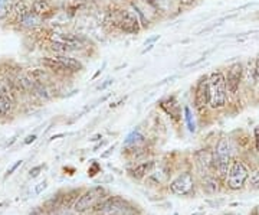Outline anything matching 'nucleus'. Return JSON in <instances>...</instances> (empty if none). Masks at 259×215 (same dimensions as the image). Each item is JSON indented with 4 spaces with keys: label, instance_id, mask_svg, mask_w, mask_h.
Listing matches in <instances>:
<instances>
[{
    "label": "nucleus",
    "instance_id": "aec40b11",
    "mask_svg": "<svg viewBox=\"0 0 259 215\" xmlns=\"http://www.w3.org/2000/svg\"><path fill=\"white\" fill-rule=\"evenodd\" d=\"M15 2L12 0H0V19L6 18L12 13V6Z\"/></svg>",
    "mask_w": 259,
    "mask_h": 215
},
{
    "label": "nucleus",
    "instance_id": "20e7f679",
    "mask_svg": "<svg viewBox=\"0 0 259 215\" xmlns=\"http://www.w3.org/2000/svg\"><path fill=\"white\" fill-rule=\"evenodd\" d=\"M105 198H107V189L104 187L98 185V187L90 188L87 192H83L82 195L78 198V201L75 202L74 209L76 212L82 214L85 211L95 208V205H98Z\"/></svg>",
    "mask_w": 259,
    "mask_h": 215
},
{
    "label": "nucleus",
    "instance_id": "dca6fc26",
    "mask_svg": "<svg viewBox=\"0 0 259 215\" xmlns=\"http://www.w3.org/2000/svg\"><path fill=\"white\" fill-rule=\"evenodd\" d=\"M246 80L252 84L259 83V58L249 62V65L246 68Z\"/></svg>",
    "mask_w": 259,
    "mask_h": 215
},
{
    "label": "nucleus",
    "instance_id": "1a4fd4ad",
    "mask_svg": "<svg viewBox=\"0 0 259 215\" xmlns=\"http://www.w3.org/2000/svg\"><path fill=\"white\" fill-rule=\"evenodd\" d=\"M51 42H55V44H61L65 47L71 48V49H78V48L83 47L82 38L74 35V33H66V32H54L51 37Z\"/></svg>",
    "mask_w": 259,
    "mask_h": 215
},
{
    "label": "nucleus",
    "instance_id": "6ab92c4d",
    "mask_svg": "<svg viewBox=\"0 0 259 215\" xmlns=\"http://www.w3.org/2000/svg\"><path fill=\"white\" fill-rule=\"evenodd\" d=\"M13 107V100L6 95H0V117L8 116Z\"/></svg>",
    "mask_w": 259,
    "mask_h": 215
},
{
    "label": "nucleus",
    "instance_id": "0eeeda50",
    "mask_svg": "<svg viewBox=\"0 0 259 215\" xmlns=\"http://www.w3.org/2000/svg\"><path fill=\"white\" fill-rule=\"evenodd\" d=\"M170 191L179 195V197H187L192 195L194 192V179L193 175L190 172H185L182 175H179L176 179H173L170 182Z\"/></svg>",
    "mask_w": 259,
    "mask_h": 215
},
{
    "label": "nucleus",
    "instance_id": "7ed1b4c3",
    "mask_svg": "<svg viewBox=\"0 0 259 215\" xmlns=\"http://www.w3.org/2000/svg\"><path fill=\"white\" fill-rule=\"evenodd\" d=\"M107 22L120 28L125 33H137L140 30L139 19L136 18L128 10H118V12H108L107 13Z\"/></svg>",
    "mask_w": 259,
    "mask_h": 215
},
{
    "label": "nucleus",
    "instance_id": "4468645a",
    "mask_svg": "<svg viewBox=\"0 0 259 215\" xmlns=\"http://www.w3.org/2000/svg\"><path fill=\"white\" fill-rule=\"evenodd\" d=\"M52 10V3L51 0H33L32 3V12H35L39 16H45Z\"/></svg>",
    "mask_w": 259,
    "mask_h": 215
},
{
    "label": "nucleus",
    "instance_id": "ddd939ff",
    "mask_svg": "<svg viewBox=\"0 0 259 215\" xmlns=\"http://www.w3.org/2000/svg\"><path fill=\"white\" fill-rule=\"evenodd\" d=\"M78 197H81V191L79 189H72V191H68L65 192L64 197H58V204L62 208H69V206H74L75 202L78 201Z\"/></svg>",
    "mask_w": 259,
    "mask_h": 215
},
{
    "label": "nucleus",
    "instance_id": "a878e982",
    "mask_svg": "<svg viewBox=\"0 0 259 215\" xmlns=\"http://www.w3.org/2000/svg\"><path fill=\"white\" fill-rule=\"evenodd\" d=\"M20 165H22V160H18V162H16V163H15V165H13V166H12L9 170H8V175H12V173H13V172H15V170H16V169H18Z\"/></svg>",
    "mask_w": 259,
    "mask_h": 215
},
{
    "label": "nucleus",
    "instance_id": "f3484780",
    "mask_svg": "<svg viewBox=\"0 0 259 215\" xmlns=\"http://www.w3.org/2000/svg\"><path fill=\"white\" fill-rule=\"evenodd\" d=\"M40 22H42V16H39V15H36L35 12H29L28 15L25 16V18L22 19L19 23L22 25V26H25V28H36V26H39L40 25Z\"/></svg>",
    "mask_w": 259,
    "mask_h": 215
},
{
    "label": "nucleus",
    "instance_id": "412c9836",
    "mask_svg": "<svg viewBox=\"0 0 259 215\" xmlns=\"http://www.w3.org/2000/svg\"><path fill=\"white\" fill-rule=\"evenodd\" d=\"M144 141V137L140 134L139 131H134L133 134H130L128 137H127V145H134V146H137V145H140V143H143Z\"/></svg>",
    "mask_w": 259,
    "mask_h": 215
},
{
    "label": "nucleus",
    "instance_id": "4be33fe9",
    "mask_svg": "<svg viewBox=\"0 0 259 215\" xmlns=\"http://www.w3.org/2000/svg\"><path fill=\"white\" fill-rule=\"evenodd\" d=\"M185 114L186 122H187V126H189V130L194 131V123L192 120V114H190V109L189 107H185Z\"/></svg>",
    "mask_w": 259,
    "mask_h": 215
},
{
    "label": "nucleus",
    "instance_id": "393cba45",
    "mask_svg": "<svg viewBox=\"0 0 259 215\" xmlns=\"http://www.w3.org/2000/svg\"><path fill=\"white\" fill-rule=\"evenodd\" d=\"M40 170H42V165H39V166H35V168L30 169V178H36Z\"/></svg>",
    "mask_w": 259,
    "mask_h": 215
},
{
    "label": "nucleus",
    "instance_id": "6e6552de",
    "mask_svg": "<svg viewBox=\"0 0 259 215\" xmlns=\"http://www.w3.org/2000/svg\"><path fill=\"white\" fill-rule=\"evenodd\" d=\"M209 104V80L206 77H202L197 83L196 93H194V107L197 112H203L206 105Z\"/></svg>",
    "mask_w": 259,
    "mask_h": 215
},
{
    "label": "nucleus",
    "instance_id": "f03ea898",
    "mask_svg": "<svg viewBox=\"0 0 259 215\" xmlns=\"http://www.w3.org/2000/svg\"><path fill=\"white\" fill-rule=\"evenodd\" d=\"M97 212H105L108 215H134L136 209L130 202L120 197H110L102 199L98 205H95Z\"/></svg>",
    "mask_w": 259,
    "mask_h": 215
},
{
    "label": "nucleus",
    "instance_id": "9b49d317",
    "mask_svg": "<svg viewBox=\"0 0 259 215\" xmlns=\"http://www.w3.org/2000/svg\"><path fill=\"white\" fill-rule=\"evenodd\" d=\"M196 163L197 168L202 172V175L209 173L210 169L214 168V159H213V153L209 150H199L196 153Z\"/></svg>",
    "mask_w": 259,
    "mask_h": 215
},
{
    "label": "nucleus",
    "instance_id": "c85d7f7f",
    "mask_svg": "<svg viewBox=\"0 0 259 215\" xmlns=\"http://www.w3.org/2000/svg\"><path fill=\"white\" fill-rule=\"evenodd\" d=\"M36 140V134H30L26 137V140H25V145H29V143H33V141Z\"/></svg>",
    "mask_w": 259,
    "mask_h": 215
},
{
    "label": "nucleus",
    "instance_id": "423d86ee",
    "mask_svg": "<svg viewBox=\"0 0 259 215\" xmlns=\"http://www.w3.org/2000/svg\"><path fill=\"white\" fill-rule=\"evenodd\" d=\"M249 178V170L241 160H233L226 175V184L231 189H241Z\"/></svg>",
    "mask_w": 259,
    "mask_h": 215
},
{
    "label": "nucleus",
    "instance_id": "39448f33",
    "mask_svg": "<svg viewBox=\"0 0 259 215\" xmlns=\"http://www.w3.org/2000/svg\"><path fill=\"white\" fill-rule=\"evenodd\" d=\"M213 159H214V169H218V172L222 176H226L232 163V148L226 137L219 139L213 152Z\"/></svg>",
    "mask_w": 259,
    "mask_h": 215
},
{
    "label": "nucleus",
    "instance_id": "5701e85b",
    "mask_svg": "<svg viewBox=\"0 0 259 215\" xmlns=\"http://www.w3.org/2000/svg\"><path fill=\"white\" fill-rule=\"evenodd\" d=\"M250 187L253 188V189H256V191H259V169L250 176Z\"/></svg>",
    "mask_w": 259,
    "mask_h": 215
},
{
    "label": "nucleus",
    "instance_id": "7c9ffc66",
    "mask_svg": "<svg viewBox=\"0 0 259 215\" xmlns=\"http://www.w3.org/2000/svg\"><path fill=\"white\" fill-rule=\"evenodd\" d=\"M29 215H42V212H40L39 209H35L33 212H30V214H29Z\"/></svg>",
    "mask_w": 259,
    "mask_h": 215
},
{
    "label": "nucleus",
    "instance_id": "bb28decb",
    "mask_svg": "<svg viewBox=\"0 0 259 215\" xmlns=\"http://www.w3.org/2000/svg\"><path fill=\"white\" fill-rule=\"evenodd\" d=\"M47 187H48L47 181L40 182V184H39V187L36 188V194H40V192H42V191H44V189H45V188H47Z\"/></svg>",
    "mask_w": 259,
    "mask_h": 215
},
{
    "label": "nucleus",
    "instance_id": "2f4dec72",
    "mask_svg": "<svg viewBox=\"0 0 259 215\" xmlns=\"http://www.w3.org/2000/svg\"><path fill=\"white\" fill-rule=\"evenodd\" d=\"M225 215H235V214H225Z\"/></svg>",
    "mask_w": 259,
    "mask_h": 215
},
{
    "label": "nucleus",
    "instance_id": "2eb2a0df",
    "mask_svg": "<svg viewBox=\"0 0 259 215\" xmlns=\"http://www.w3.org/2000/svg\"><path fill=\"white\" fill-rule=\"evenodd\" d=\"M62 64H64L69 71H79V69H82V65H81V62L78 61V59H75L72 56L66 55V54H58L55 55Z\"/></svg>",
    "mask_w": 259,
    "mask_h": 215
},
{
    "label": "nucleus",
    "instance_id": "9d476101",
    "mask_svg": "<svg viewBox=\"0 0 259 215\" xmlns=\"http://www.w3.org/2000/svg\"><path fill=\"white\" fill-rule=\"evenodd\" d=\"M242 73H243V68L242 64H233L228 71V77H226V87H228V91L232 94H235L239 88L242 80Z\"/></svg>",
    "mask_w": 259,
    "mask_h": 215
},
{
    "label": "nucleus",
    "instance_id": "f257e3e1",
    "mask_svg": "<svg viewBox=\"0 0 259 215\" xmlns=\"http://www.w3.org/2000/svg\"><path fill=\"white\" fill-rule=\"evenodd\" d=\"M226 77L218 71L209 77V105L212 109H222L228 100Z\"/></svg>",
    "mask_w": 259,
    "mask_h": 215
},
{
    "label": "nucleus",
    "instance_id": "a211bd4d",
    "mask_svg": "<svg viewBox=\"0 0 259 215\" xmlns=\"http://www.w3.org/2000/svg\"><path fill=\"white\" fill-rule=\"evenodd\" d=\"M151 166H153V162H143L131 170V176L136 179H143L150 172Z\"/></svg>",
    "mask_w": 259,
    "mask_h": 215
},
{
    "label": "nucleus",
    "instance_id": "f8f14e48",
    "mask_svg": "<svg viewBox=\"0 0 259 215\" xmlns=\"http://www.w3.org/2000/svg\"><path fill=\"white\" fill-rule=\"evenodd\" d=\"M32 10V5L26 2V0H16L12 6V16L16 22H20L22 19L25 18L28 15L29 12Z\"/></svg>",
    "mask_w": 259,
    "mask_h": 215
},
{
    "label": "nucleus",
    "instance_id": "cd10ccee",
    "mask_svg": "<svg viewBox=\"0 0 259 215\" xmlns=\"http://www.w3.org/2000/svg\"><path fill=\"white\" fill-rule=\"evenodd\" d=\"M255 146H256V150H259V126L255 127Z\"/></svg>",
    "mask_w": 259,
    "mask_h": 215
},
{
    "label": "nucleus",
    "instance_id": "c756f323",
    "mask_svg": "<svg viewBox=\"0 0 259 215\" xmlns=\"http://www.w3.org/2000/svg\"><path fill=\"white\" fill-rule=\"evenodd\" d=\"M177 2H180V3H183V5H192L194 0H177Z\"/></svg>",
    "mask_w": 259,
    "mask_h": 215
},
{
    "label": "nucleus",
    "instance_id": "b1692460",
    "mask_svg": "<svg viewBox=\"0 0 259 215\" xmlns=\"http://www.w3.org/2000/svg\"><path fill=\"white\" fill-rule=\"evenodd\" d=\"M97 172H100V165H98L97 162H94L93 166L88 169V175H90V176H94V175H97Z\"/></svg>",
    "mask_w": 259,
    "mask_h": 215
}]
</instances>
